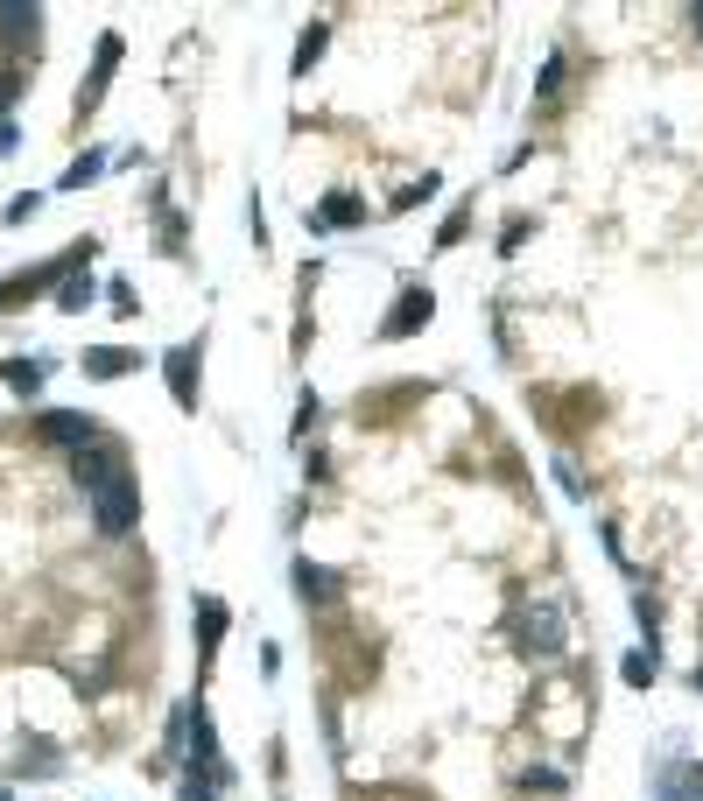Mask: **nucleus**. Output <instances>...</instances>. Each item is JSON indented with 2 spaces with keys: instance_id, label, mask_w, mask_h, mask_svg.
Masks as SVG:
<instances>
[{
  "instance_id": "30",
  "label": "nucleus",
  "mask_w": 703,
  "mask_h": 801,
  "mask_svg": "<svg viewBox=\"0 0 703 801\" xmlns=\"http://www.w3.org/2000/svg\"><path fill=\"white\" fill-rule=\"evenodd\" d=\"M696 690H703V668H696Z\"/></svg>"
},
{
  "instance_id": "27",
  "label": "nucleus",
  "mask_w": 703,
  "mask_h": 801,
  "mask_svg": "<svg viewBox=\"0 0 703 801\" xmlns=\"http://www.w3.org/2000/svg\"><path fill=\"white\" fill-rule=\"evenodd\" d=\"M177 801H219V788H204V780H183Z\"/></svg>"
},
{
  "instance_id": "8",
  "label": "nucleus",
  "mask_w": 703,
  "mask_h": 801,
  "mask_svg": "<svg viewBox=\"0 0 703 801\" xmlns=\"http://www.w3.org/2000/svg\"><path fill=\"white\" fill-rule=\"evenodd\" d=\"M302 225H310V233H352V225H366V204H359L352 190H331L317 212H302Z\"/></svg>"
},
{
  "instance_id": "26",
  "label": "nucleus",
  "mask_w": 703,
  "mask_h": 801,
  "mask_svg": "<svg viewBox=\"0 0 703 801\" xmlns=\"http://www.w3.org/2000/svg\"><path fill=\"white\" fill-rule=\"evenodd\" d=\"M521 788H528V794H535V788H542V794H563V773H521Z\"/></svg>"
},
{
  "instance_id": "9",
  "label": "nucleus",
  "mask_w": 703,
  "mask_h": 801,
  "mask_svg": "<svg viewBox=\"0 0 703 801\" xmlns=\"http://www.w3.org/2000/svg\"><path fill=\"white\" fill-rule=\"evenodd\" d=\"M78 366H85V380H127V373H141V352H127V345H85Z\"/></svg>"
},
{
  "instance_id": "1",
  "label": "nucleus",
  "mask_w": 703,
  "mask_h": 801,
  "mask_svg": "<svg viewBox=\"0 0 703 801\" xmlns=\"http://www.w3.org/2000/svg\"><path fill=\"white\" fill-rule=\"evenodd\" d=\"M514 647L528 661H556L563 654V605L556 598H535L514 612Z\"/></svg>"
},
{
  "instance_id": "6",
  "label": "nucleus",
  "mask_w": 703,
  "mask_h": 801,
  "mask_svg": "<svg viewBox=\"0 0 703 801\" xmlns=\"http://www.w3.org/2000/svg\"><path fill=\"white\" fill-rule=\"evenodd\" d=\"M120 471H127V450H113L106 436H99V444H85V450H78L71 479H78V485H85V500H92V492H99L106 479H120Z\"/></svg>"
},
{
  "instance_id": "14",
  "label": "nucleus",
  "mask_w": 703,
  "mask_h": 801,
  "mask_svg": "<svg viewBox=\"0 0 703 801\" xmlns=\"http://www.w3.org/2000/svg\"><path fill=\"white\" fill-rule=\"evenodd\" d=\"M696 794H703V767H696V759L654 780V801H696Z\"/></svg>"
},
{
  "instance_id": "15",
  "label": "nucleus",
  "mask_w": 703,
  "mask_h": 801,
  "mask_svg": "<svg viewBox=\"0 0 703 801\" xmlns=\"http://www.w3.org/2000/svg\"><path fill=\"white\" fill-rule=\"evenodd\" d=\"M92 296H99V281H92V275H85V267H71V275H64V281H56V310H85V302H92Z\"/></svg>"
},
{
  "instance_id": "20",
  "label": "nucleus",
  "mask_w": 703,
  "mask_h": 801,
  "mask_svg": "<svg viewBox=\"0 0 703 801\" xmlns=\"http://www.w3.org/2000/svg\"><path fill=\"white\" fill-rule=\"evenodd\" d=\"M35 212H43V190H22V197H14L8 212H0V225H29Z\"/></svg>"
},
{
  "instance_id": "28",
  "label": "nucleus",
  "mask_w": 703,
  "mask_h": 801,
  "mask_svg": "<svg viewBox=\"0 0 703 801\" xmlns=\"http://www.w3.org/2000/svg\"><path fill=\"white\" fill-rule=\"evenodd\" d=\"M14 148H22V134H14L8 120H0V156H14Z\"/></svg>"
},
{
  "instance_id": "29",
  "label": "nucleus",
  "mask_w": 703,
  "mask_h": 801,
  "mask_svg": "<svg viewBox=\"0 0 703 801\" xmlns=\"http://www.w3.org/2000/svg\"><path fill=\"white\" fill-rule=\"evenodd\" d=\"M690 22H696V35H703V8H696V14H690Z\"/></svg>"
},
{
  "instance_id": "4",
  "label": "nucleus",
  "mask_w": 703,
  "mask_h": 801,
  "mask_svg": "<svg viewBox=\"0 0 703 801\" xmlns=\"http://www.w3.org/2000/svg\"><path fill=\"white\" fill-rule=\"evenodd\" d=\"M35 436H43V444H64V450H85V444L106 436V423L99 415H78V408H50L43 423H35Z\"/></svg>"
},
{
  "instance_id": "18",
  "label": "nucleus",
  "mask_w": 703,
  "mask_h": 801,
  "mask_svg": "<svg viewBox=\"0 0 703 801\" xmlns=\"http://www.w3.org/2000/svg\"><path fill=\"white\" fill-rule=\"evenodd\" d=\"M619 675H626V690H648V682L661 675V661H654V647H640V654H626V668H619Z\"/></svg>"
},
{
  "instance_id": "5",
  "label": "nucleus",
  "mask_w": 703,
  "mask_h": 801,
  "mask_svg": "<svg viewBox=\"0 0 703 801\" xmlns=\"http://www.w3.org/2000/svg\"><path fill=\"white\" fill-rule=\"evenodd\" d=\"M429 317H436V296L429 289H402V296H394V310H387V323H380V338H387V345H402V338L429 331Z\"/></svg>"
},
{
  "instance_id": "23",
  "label": "nucleus",
  "mask_w": 703,
  "mask_h": 801,
  "mask_svg": "<svg viewBox=\"0 0 703 801\" xmlns=\"http://www.w3.org/2000/svg\"><path fill=\"white\" fill-rule=\"evenodd\" d=\"M465 233H471V218H465V212H450V218H444V233H436V246H444V254H450V246H458Z\"/></svg>"
},
{
  "instance_id": "32",
  "label": "nucleus",
  "mask_w": 703,
  "mask_h": 801,
  "mask_svg": "<svg viewBox=\"0 0 703 801\" xmlns=\"http://www.w3.org/2000/svg\"><path fill=\"white\" fill-rule=\"evenodd\" d=\"M696 801H703V794H696Z\"/></svg>"
},
{
  "instance_id": "10",
  "label": "nucleus",
  "mask_w": 703,
  "mask_h": 801,
  "mask_svg": "<svg viewBox=\"0 0 703 801\" xmlns=\"http://www.w3.org/2000/svg\"><path fill=\"white\" fill-rule=\"evenodd\" d=\"M113 71H120V35H99V56H92V78L78 85V113H92L106 99V85H113Z\"/></svg>"
},
{
  "instance_id": "13",
  "label": "nucleus",
  "mask_w": 703,
  "mask_h": 801,
  "mask_svg": "<svg viewBox=\"0 0 703 801\" xmlns=\"http://www.w3.org/2000/svg\"><path fill=\"white\" fill-rule=\"evenodd\" d=\"M324 43H331V22H310L296 35V56H289V78H310V64L324 56Z\"/></svg>"
},
{
  "instance_id": "24",
  "label": "nucleus",
  "mask_w": 703,
  "mask_h": 801,
  "mask_svg": "<svg viewBox=\"0 0 703 801\" xmlns=\"http://www.w3.org/2000/svg\"><path fill=\"white\" fill-rule=\"evenodd\" d=\"M22 85H29V78H22V71H0V113H8L14 99H22Z\"/></svg>"
},
{
  "instance_id": "22",
  "label": "nucleus",
  "mask_w": 703,
  "mask_h": 801,
  "mask_svg": "<svg viewBox=\"0 0 703 801\" xmlns=\"http://www.w3.org/2000/svg\"><path fill=\"white\" fill-rule=\"evenodd\" d=\"M633 619L648 626V647H654V633H661V598H648V590H640V598H633Z\"/></svg>"
},
{
  "instance_id": "16",
  "label": "nucleus",
  "mask_w": 703,
  "mask_h": 801,
  "mask_svg": "<svg viewBox=\"0 0 703 801\" xmlns=\"http://www.w3.org/2000/svg\"><path fill=\"white\" fill-rule=\"evenodd\" d=\"M0 29H8V43H35V29H43V8H0Z\"/></svg>"
},
{
  "instance_id": "31",
  "label": "nucleus",
  "mask_w": 703,
  "mask_h": 801,
  "mask_svg": "<svg viewBox=\"0 0 703 801\" xmlns=\"http://www.w3.org/2000/svg\"><path fill=\"white\" fill-rule=\"evenodd\" d=\"M0 801H8V788H0Z\"/></svg>"
},
{
  "instance_id": "25",
  "label": "nucleus",
  "mask_w": 703,
  "mask_h": 801,
  "mask_svg": "<svg viewBox=\"0 0 703 801\" xmlns=\"http://www.w3.org/2000/svg\"><path fill=\"white\" fill-rule=\"evenodd\" d=\"M556 92H563V56H548L542 64V99H556Z\"/></svg>"
},
{
  "instance_id": "3",
  "label": "nucleus",
  "mask_w": 703,
  "mask_h": 801,
  "mask_svg": "<svg viewBox=\"0 0 703 801\" xmlns=\"http://www.w3.org/2000/svg\"><path fill=\"white\" fill-rule=\"evenodd\" d=\"M289 584H296L302 612H331V605H345V577H338V569H324V563H310V556H296Z\"/></svg>"
},
{
  "instance_id": "11",
  "label": "nucleus",
  "mask_w": 703,
  "mask_h": 801,
  "mask_svg": "<svg viewBox=\"0 0 703 801\" xmlns=\"http://www.w3.org/2000/svg\"><path fill=\"white\" fill-rule=\"evenodd\" d=\"M190 619H198V661H212L219 647H225V626H233V612H225V598H212V590H204Z\"/></svg>"
},
{
  "instance_id": "17",
  "label": "nucleus",
  "mask_w": 703,
  "mask_h": 801,
  "mask_svg": "<svg viewBox=\"0 0 703 801\" xmlns=\"http://www.w3.org/2000/svg\"><path fill=\"white\" fill-rule=\"evenodd\" d=\"M99 177H106V156L92 148V156H78V162L64 169V177H56V190H85V183H99Z\"/></svg>"
},
{
  "instance_id": "19",
  "label": "nucleus",
  "mask_w": 703,
  "mask_h": 801,
  "mask_svg": "<svg viewBox=\"0 0 703 801\" xmlns=\"http://www.w3.org/2000/svg\"><path fill=\"white\" fill-rule=\"evenodd\" d=\"M436 190H444V183H436V177H429V169H423V183H408V190H402V197H394V204H387V212H415V204H429V197H436Z\"/></svg>"
},
{
  "instance_id": "12",
  "label": "nucleus",
  "mask_w": 703,
  "mask_h": 801,
  "mask_svg": "<svg viewBox=\"0 0 703 801\" xmlns=\"http://www.w3.org/2000/svg\"><path fill=\"white\" fill-rule=\"evenodd\" d=\"M43 373H50V359H35V352H22V359H8V366H0V380H8L22 400L43 394Z\"/></svg>"
},
{
  "instance_id": "7",
  "label": "nucleus",
  "mask_w": 703,
  "mask_h": 801,
  "mask_svg": "<svg viewBox=\"0 0 703 801\" xmlns=\"http://www.w3.org/2000/svg\"><path fill=\"white\" fill-rule=\"evenodd\" d=\"M198 366H204V352L198 345H177L162 359V373H169V400H177L183 415H198Z\"/></svg>"
},
{
  "instance_id": "21",
  "label": "nucleus",
  "mask_w": 703,
  "mask_h": 801,
  "mask_svg": "<svg viewBox=\"0 0 703 801\" xmlns=\"http://www.w3.org/2000/svg\"><path fill=\"white\" fill-rule=\"evenodd\" d=\"M317 415H324V400H317V394H302V400H296V444H310Z\"/></svg>"
},
{
  "instance_id": "2",
  "label": "nucleus",
  "mask_w": 703,
  "mask_h": 801,
  "mask_svg": "<svg viewBox=\"0 0 703 801\" xmlns=\"http://www.w3.org/2000/svg\"><path fill=\"white\" fill-rule=\"evenodd\" d=\"M92 527H99L106 542L141 527V485H135V471H120V479H106L99 492H92Z\"/></svg>"
}]
</instances>
